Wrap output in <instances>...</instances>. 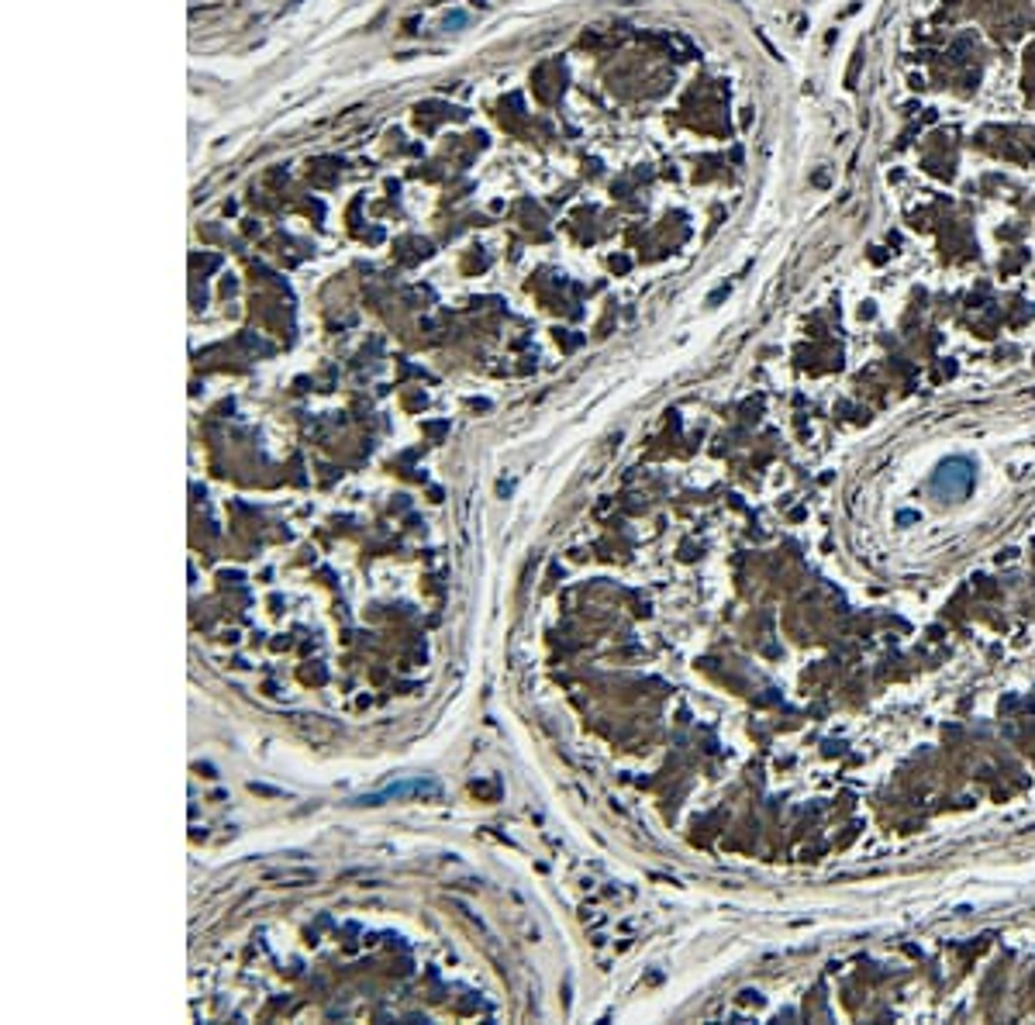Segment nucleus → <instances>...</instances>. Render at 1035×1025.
<instances>
[{"mask_svg":"<svg viewBox=\"0 0 1035 1025\" xmlns=\"http://www.w3.org/2000/svg\"><path fill=\"white\" fill-rule=\"evenodd\" d=\"M449 24H452V28H463V24H467V14H463V11L446 14V28H449Z\"/></svg>","mask_w":1035,"mask_h":1025,"instance_id":"f257e3e1","label":"nucleus"}]
</instances>
